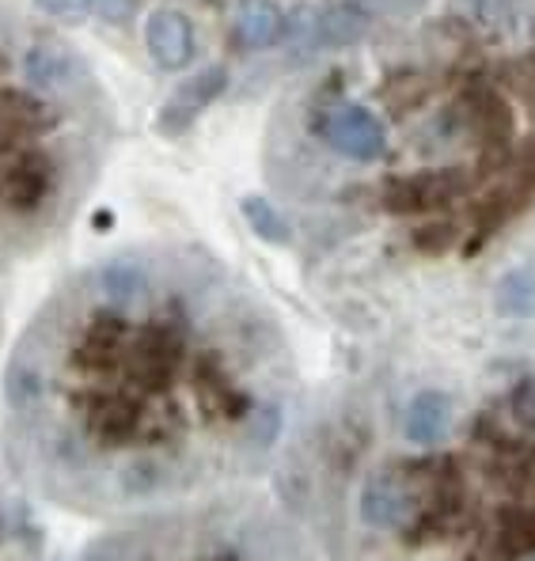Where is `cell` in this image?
<instances>
[{
	"mask_svg": "<svg viewBox=\"0 0 535 561\" xmlns=\"http://www.w3.org/2000/svg\"><path fill=\"white\" fill-rule=\"evenodd\" d=\"M8 440L31 482L84 513L156 505L183 485L202 421L266 448L282 414L243 402L197 345L183 259L114 254L46 304L4 376Z\"/></svg>",
	"mask_w": 535,
	"mask_h": 561,
	"instance_id": "obj_1",
	"label": "cell"
},
{
	"mask_svg": "<svg viewBox=\"0 0 535 561\" xmlns=\"http://www.w3.org/2000/svg\"><path fill=\"white\" fill-rule=\"evenodd\" d=\"M8 12V8H4ZM0 12V262L38 251L99 168V92L80 54Z\"/></svg>",
	"mask_w": 535,
	"mask_h": 561,
	"instance_id": "obj_2",
	"label": "cell"
},
{
	"mask_svg": "<svg viewBox=\"0 0 535 561\" xmlns=\"http://www.w3.org/2000/svg\"><path fill=\"white\" fill-rule=\"evenodd\" d=\"M316 134L331 152L357 163H373L388 152V126H384L380 114L361 103H345V99L319 111Z\"/></svg>",
	"mask_w": 535,
	"mask_h": 561,
	"instance_id": "obj_3",
	"label": "cell"
},
{
	"mask_svg": "<svg viewBox=\"0 0 535 561\" xmlns=\"http://www.w3.org/2000/svg\"><path fill=\"white\" fill-rule=\"evenodd\" d=\"M145 43H148V54L160 69L168 72H179L194 61L197 54V38H194V23L186 20L183 12L175 8H160V12L148 15L145 23Z\"/></svg>",
	"mask_w": 535,
	"mask_h": 561,
	"instance_id": "obj_4",
	"label": "cell"
},
{
	"mask_svg": "<svg viewBox=\"0 0 535 561\" xmlns=\"http://www.w3.org/2000/svg\"><path fill=\"white\" fill-rule=\"evenodd\" d=\"M228 88V72L220 69V65H209V69L194 72L186 84L175 88V95L168 99V106L160 111V126L168 129V134H179V129H186L197 114L205 111L209 103H217V95Z\"/></svg>",
	"mask_w": 535,
	"mask_h": 561,
	"instance_id": "obj_5",
	"label": "cell"
},
{
	"mask_svg": "<svg viewBox=\"0 0 535 561\" xmlns=\"http://www.w3.org/2000/svg\"><path fill=\"white\" fill-rule=\"evenodd\" d=\"M452 428V399L444 391H422L402 410V436L418 448H433Z\"/></svg>",
	"mask_w": 535,
	"mask_h": 561,
	"instance_id": "obj_6",
	"label": "cell"
},
{
	"mask_svg": "<svg viewBox=\"0 0 535 561\" xmlns=\"http://www.w3.org/2000/svg\"><path fill=\"white\" fill-rule=\"evenodd\" d=\"M410 516V493L395 474H373L361 490V519L368 527L391 531Z\"/></svg>",
	"mask_w": 535,
	"mask_h": 561,
	"instance_id": "obj_7",
	"label": "cell"
},
{
	"mask_svg": "<svg viewBox=\"0 0 535 561\" xmlns=\"http://www.w3.org/2000/svg\"><path fill=\"white\" fill-rule=\"evenodd\" d=\"M368 31V15L353 12V8H327V12L311 15L308 27L296 35V43L304 49H331V46H350Z\"/></svg>",
	"mask_w": 535,
	"mask_h": 561,
	"instance_id": "obj_8",
	"label": "cell"
},
{
	"mask_svg": "<svg viewBox=\"0 0 535 561\" xmlns=\"http://www.w3.org/2000/svg\"><path fill=\"white\" fill-rule=\"evenodd\" d=\"M282 31H285V15L274 0H243L240 12H236V35L254 49L277 43Z\"/></svg>",
	"mask_w": 535,
	"mask_h": 561,
	"instance_id": "obj_9",
	"label": "cell"
},
{
	"mask_svg": "<svg viewBox=\"0 0 535 561\" xmlns=\"http://www.w3.org/2000/svg\"><path fill=\"white\" fill-rule=\"evenodd\" d=\"M493 304L505 319H535V266H513L493 288Z\"/></svg>",
	"mask_w": 535,
	"mask_h": 561,
	"instance_id": "obj_10",
	"label": "cell"
},
{
	"mask_svg": "<svg viewBox=\"0 0 535 561\" xmlns=\"http://www.w3.org/2000/svg\"><path fill=\"white\" fill-rule=\"evenodd\" d=\"M240 213L247 217V225H251V232L259 236V239H266V243H274V247L293 243L289 220H285L282 213H277V205H270L266 197H259V194L243 197V202H240Z\"/></svg>",
	"mask_w": 535,
	"mask_h": 561,
	"instance_id": "obj_11",
	"label": "cell"
},
{
	"mask_svg": "<svg viewBox=\"0 0 535 561\" xmlns=\"http://www.w3.org/2000/svg\"><path fill=\"white\" fill-rule=\"evenodd\" d=\"M342 8H353V12L368 15V12H384V15H407V12H418L425 0H339Z\"/></svg>",
	"mask_w": 535,
	"mask_h": 561,
	"instance_id": "obj_12",
	"label": "cell"
},
{
	"mask_svg": "<svg viewBox=\"0 0 535 561\" xmlns=\"http://www.w3.org/2000/svg\"><path fill=\"white\" fill-rule=\"evenodd\" d=\"M43 12L49 15H57V20H69V23H77V20H84L88 12H92V0H35Z\"/></svg>",
	"mask_w": 535,
	"mask_h": 561,
	"instance_id": "obj_13",
	"label": "cell"
}]
</instances>
